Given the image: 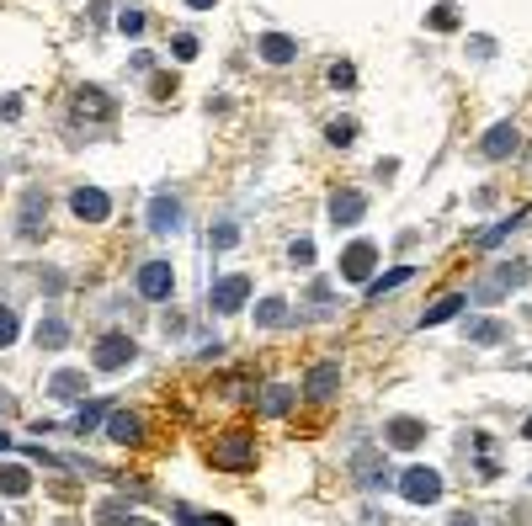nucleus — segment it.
I'll list each match as a JSON object with an SVG mask.
<instances>
[{
	"mask_svg": "<svg viewBox=\"0 0 532 526\" xmlns=\"http://www.w3.org/2000/svg\"><path fill=\"white\" fill-rule=\"evenodd\" d=\"M522 436H528V442H532V415H528V420H522Z\"/></svg>",
	"mask_w": 532,
	"mask_h": 526,
	"instance_id": "79ce46f5",
	"label": "nucleus"
},
{
	"mask_svg": "<svg viewBox=\"0 0 532 526\" xmlns=\"http://www.w3.org/2000/svg\"><path fill=\"white\" fill-rule=\"evenodd\" d=\"M187 5H192V11H208V5H218V0H187Z\"/></svg>",
	"mask_w": 532,
	"mask_h": 526,
	"instance_id": "a19ab883",
	"label": "nucleus"
},
{
	"mask_svg": "<svg viewBox=\"0 0 532 526\" xmlns=\"http://www.w3.org/2000/svg\"><path fill=\"white\" fill-rule=\"evenodd\" d=\"M293 399H298V394H293L288 383H272V389L261 394V415H288V410H293Z\"/></svg>",
	"mask_w": 532,
	"mask_h": 526,
	"instance_id": "393cba45",
	"label": "nucleus"
},
{
	"mask_svg": "<svg viewBox=\"0 0 532 526\" xmlns=\"http://www.w3.org/2000/svg\"><path fill=\"white\" fill-rule=\"evenodd\" d=\"M517 144H522V133H517V122H496V128L485 133V144H480V154H485V160H506V154H517Z\"/></svg>",
	"mask_w": 532,
	"mask_h": 526,
	"instance_id": "9d476101",
	"label": "nucleus"
},
{
	"mask_svg": "<svg viewBox=\"0 0 532 526\" xmlns=\"http://www.w3.org/2000/svg\"><path fill=\"white\" fill-rule=\"evenodd\" d=\"M107 442H117V447L144 442V420H139V415H128V410H112V415H107Z\"/></svg>",
	"mask_w": 532,
	"mask_h": 526,
	"instance_id": "ddd939ff",
	"label": "nucleus"
},
{
	"mask_svg": "<svg viewBox=\"0 0 532 526\" xmlns=\"http://www.w3.org/2000/svg\"><path fill=\"white\" fill-rule=\"evenodd\" d=\"M11 341H16V314H11V309L0 303V351H5Z\"/></svg>",
	"mask_w": 532,
	"mask_h": 526,
	"instance_id": "e433bc0d",
	"label": "nucleus"
},
{
	"mask_svg": "<svg viewBox=\"0 0 532 526\" xmlns=\"http://www.w3.org/2000/svg\"><path fill=\"white\" fill-rule=\"evenodd\" d=\"M155 96H176V80H171V75H155Z\"/></svg>",
	"mask_w": 532,
	"mask_h": 526,
	"instance_id": "ea45409f",
	"label": "nucleus"
},
{
	"mask_svg": "<svg viewBox=\"0 0 532 526\" xmlns=\"http://www.w3.org/2000/svg\"><path fill=\"white\" fill-rule=\"evenodd\" d=\"M101 420H107V410H101V404H80V415H75V431L85 436V431H96Z\"/></svg>",
	"mask_w": 532,
	"mask_h": 526,
	"instance_id": "c756f323",
	"label": "nucleus"
},
{
	"mask_svg": "<svg viewBox=\"0 0 532 526\" xmlns=\"http://www.w3.org/2000/svg\"><path fill=\"white\" fill-rule=\"evenodd\" d=\"M426 21H432L437 32H453V27H458V5H448V0H442V5H437V11H432Z\"/></svg>",
	"mask_w": 532,
	"mask_h": 526,
	"instance_id": "473e14b6",
	"label": "nucleus"
},
{
	"mask_svg": "<svg viewBox=\"0 0 532 526\" xmlns=\"http://www.w3.org/2000/svg\"><path fill=\"white\" fill-rule=\"evenodd\" d=\"M362 213H368V197H362V192H336V197H330V224H336V229H341V224H357Z\"/></svg>",
	"mask_w": 532,
	"mask_h": 526,
	"instance_id": "2eb2a0df",
	"label": "nucleus"
},
{
	"mask_svg": "<svg viewBox=\"0 0 532 526\" xmlns=\"http://www.w3.org/2000/svg\"><path fill=\"white\" fill-rule=\"evenodd\" d=\"M149 229H155V234H176V229H181V202H176L171 192H160V197L149 202Z\"/></svg>",
	"mask_w": 532,
	"mask_h": 526,
	"instance_id": "f8f14e48",
	"label": "nucleus"
},
{
	"mask_svg": "<svg viewBox=\"0 0 532 526\" xmlns=\"http://www.w3.org/2000/svg\"><path fill=\"white\" fill-rule=\"evenodd\" d=\"M282 319H288V303H282V298H266V303L256 309V325H282Z\"/></svg>",
	"mask_w": 532,
	"mask_h": 526,
	"instance_id": "c85d7f7f",
	"label": "nucleus"
},
{
	"mask_svg": "<svg viewBox=\"0 0 532 526\" xmlns=\"http://www.w3.org/2000/svg\"><path fill=\"white\" fill-rule=\"evenodd\" d=\"M373 266H378V245L373 239H352L346 250H341V277L346 282H373Z\"/></svg>",
	"mask_w": 532,
	"mask_h": 526,
	"instance_id": "20e7f679",
	"label": "nucleus"
},
{
	"mask_svg": "<svg viewBox=\"0 0 532 526\" xmlns=\"http://www.w3.org/2000/svg\"><path fill=\"white\" fill-rule=\"evenodd\" d=\"M0 522H5V516H0Z\"/></svg>",
	"mask_w": 532,
	"mask_h": 526,
	"instance_id": "de8ad7c7",
	"label": "nucleus"
},
{
	"mask_svg": "<svg viewBox=\"0 0 532 526\" xmlns=\"http://www.w3.org/2000/svg\"><path fill=\"white\" fill-rule=\"evenodd\" d=\"M336 389H341V367H336V362L309 367V378H304V394H309V399H330Z\"/></svg>",
	"mask_w": 532,
	"mask_h": 526,
	"instance_id": "4468645a",
	"label": "nucleus"
},
{
	"mask_svg": "<svg viewBox=\"0 0 532 526\" xmlns=\"http://www.w3.org/2000/svg\"><path fill=\"white\" fill-rule=\"evenodd\" d=\"M43 213H48V202H43L37 192H27V202H21V239H37V234H43Z\"/></svg>",
	"mask_w": 532,
	"mask_h": 526,
	"instance_id": "aec40b11",
	"label": "nucleus"
},
{
	"mask_svg": "<svg viewBox=\"0 0 532 526\" xmlns=\"http://www.w3.org/2000/svg\"><path fill=\"white\" fill-rule=\"evenodd\" d=\"M352 468H357V484H362V490H378V484H389V468L378 463V452H373V447H362V452L352 458Z\"/></svg>",
	"mask_w": 532,
	"mask_h": 526,
	"instance_id": "dca6fc26",
	"label": "nucleus"
},
{
	"mask_svg": "<svg viewBox=\"0 0 532 526\" xmlns=\"http://www.w3.org/2000/svg\"><path fill=\"white\" fill-rule=\"evenodd\" d=\"M133 357H139L133 335L112 330V335H101V341H96V357H91V362H96V373H123V367H128Z\"/></svg>",
	"mask_w": 532,
	"mask_h": 526,
	"instance_id": "f03ea898",
	"label": "nucleus"
},
{
	"mask_svg": "<svg viewBox=\"0 0 532 526\" xmlns=\"http://www.w3.org/2000/svg\"><path fill=\"white\" fill-rule=\"evenodd\" d=\"M128 526H155V522H144V516H128Z\"/></svg>",
	"mask_w": 532,
	"mask_h": 526,
	"instance_id": "37998d69",
	"label": "nucleus"
},
{
	"mask_svg": "<svg viewBox=\"0 0 532 526\" xmlns=\"http://www.w3.org/2000/svg\"><path fill=\"white\" fill-rule=\"evenodd\" d=\"M69 213H75L80 224H107L112 197H107V192H96V186H75V192H69Z\"/></svg>",
	"mask_w": 532,
	"mask_h": 526,
	"instance_id": "0eeeda50",
	"label": "nucleus"
},
{
	"mask_svg": "<svg viewBox=\"0 0 532 526\" xmlns=\"http://www.w3.org/2000/svg\"><path fill=\"white\" fill-rule=\"evenodd\" d=\"M458 309H469V298H458V293H448V298H437L426 314H421V330H432V325H448Z\"/></svg>",
	"mask_w": 532,
	"mask_h": 526,
	"instance_id": "4be33fe9",
	"label": "nucleus"
},
{
	"mask_svg": "<svg viewBox=\"0 0 532 526\" xmlns=\"http://www.w3.org/2000/svg\"><path fill=\"white\" fill-rule=\"evenodd\" d=\"M117 32H123V37H139V32H144V11H139V5H128V11L117 16Z\"/></svg>",
	"mask_w": 532,
	"mask_h": 526,
	"instance_id": "2f4dec72",
	"label": "nucleus"
},
{
	"mask_svg": "<svg viewBox=\"0 0 532 526\" xmlns=\"http://www.w3.org/2000/svg\"><path fill=\"white\" fill-rule=\"evenodd\" d=\"M96 522H101V526H128V511H123V500H107V506H96Z\"/></svg>",
	"mask_w": 532,
	"mask_h": 526,
	"instance_id": "7c9ffc66",
	"label": "nucleus"
},
{
	"mask_svg": "<svg viewBox=\"0 0 532 526\" xmlns=\"http://www.w3.org/2000/svg\"><path fill=\"white\" fill-rule=\"evenodd\" d=\"M32 341H37V351H59V346L69 341V325H64L59 314H48V319H37V330H32Z\"/></svg>",
	"mask_w": 532,
	"mask_h": 526,
	"instance_id": "a211bd4d",
	"label": "nucleus"
},
{
	"mask_svg": "<svg viewBox=\"0 0 532 526\" xmlns=\"http://www.w3.org/2000/svg\"><path fill=\"white\" fill-rule=\"evenodd\" d=\"M522 218H528V213H512V218H501V224H490V229L480 234V245H485V250H490V245H501V239H506V234H512V229L522 224Z\"/></svg>",
	"mask_w": 532,
	"mask_h": 526,
	"instance_id": "bb28decb",
	"label": "nucleus"
},
{
	"mask_svg": "<svg viewBox=\"0 0 532 526\" xmlns=\"http://www.w3.org/2000/svg\"><path fill=\"white\" fill-rule=\"evenodd\" d=\"M410 277H416V266H394V271H384V277H373V282H368V303H378L384 293H394V287H405Z\"/></svg>",
	"mask_w": 532,
	"mask_h": 526,
	"instance_id": "412c9836",
	"label": "nucleus"
},
{
	"mask_svg": "<svg viewBox=\"0 0 532 526\" xmlns=\"http://www.w3.org/2000/svg\"><path fill=\"white\" fill-rule=\"evenodd\" d=\"M213 468H256V436L250 431H229L218 447H213Z\"/></svg>",
	"mask_w": 532,
	"mask_h": 526,
	"instance_id": "7ed1b4c3",
	"label": "nucleus"
},
{
	"mask_svg": "<svg viewBox=\"0 0 532 526\" xmlns=\"http://www.w3.org/2000/svg\"><path fill=\"white\" fill-rule=\"evenodd\" d=\"M506 335H512V330H506L501 319H469V341H474V346H501Z\"/></svg>",
	"mask_w": 532,
	"mask_h": 526,
	"instance_id": "5701e85b",
	"label": "nucleus"
},
{
	"mask_svg": "<svg viewBox=\"0 0 532 526\" xmlns=\"http://www.w3.org/2000/svg\"><path fill=\"white\" fill-rule=\"evenodd\" d=\"M384 442H389V447H400V452H416V447L426 442V426H421V420H410V415H394V420L384 426Z\"/></svg>",
	"mask_w": 532,
	"mask_h": 526,
	"instance_id": "1a4fd4ad",
	"label": "nucleus"
},
{
	"mask_svg": "<svg viewBox=\"0 0 532 526\" xmlns=\"http://www.w3.org/2000/svg\"><path fill=\"white\" fill-rule=\"evenodd\" d=\"M256 53H261L266 64H293V59H298V43L282 37V32H266V37L256 43Z\"/></svg>",
	"mask_w": 532,
	"mask_h": 526,
	"instance_id": "f3484780",
	"label": "nucleus"
},
{
	"mask_svg": "<svg viewBox=\"0 0 532 526\" xmlns=\"http://www.w3.org/2000/svg\"><path fill=\"white\" fill-rule=\"evenodd\" d=\"M528 282V261H506V266H496L480 287H474V303H496L501 293H512V287H522Z\"/></svg>",
	"mask_w": 532,
	"mask_h": 526,
	"instance_id": "39448f33",
	"label": "nucleus"
},
{
	"mask_svg": "<svg viewBox=\"0 0 532 526\" xmlns=\"http://www.w3.org/2000/svg\"><path fill=\"white\" fill-rule=\"evenodd\" d=\"M325 138H330L336 149H352V144H357V122H352V117H336V122L325 128Z\"/></svg>",
	"mask_w": 532,
	"mask_h": 526,
	"instance_id": "a878e982",
	"label": "nucleus"
},
{
	"mask_svg": "<svg viewBox=\"0 0 532 526\" xmlns=\"http://www.w3.org/2000/svg\"><path fill=\"white\" fill-rule=\"evenodd\" d=\"M453 526H474V522H469V516H453Z\"/></svg>",
	"mask_w": 532,
	"mask_h": 526,
	"instance_id": "c03bdc74",
	"label": "nucleus"
},
{
	"mask_svg": "<svg viewBox=\"0 0 532 526\" xmlns=\"http://www.w3.org/2000/svg\"><path fill=\"white\" fill-rule=\"evenodd\" d=\"M176 526H229L224 516H202V511H192V506H176Z\"/></svg>",
	"mask_w": 532,
	"mask_h": 526,
	"instance_id": "cd10ccee",
	"label": "nucleus"
},
{
	"mask_svg": "<svg viewBox=\"0 0 532 526\" xmlns=\"http://www.w3.org/2000/svg\"><path fill=\"white\" fill-rule=\"evenodd\" d=\"M171 53H176L181 64H187V59H197V37H192V32H176V37H171Z\"/></svg>",
	"mask_w": 532,
	"mask_h": 526,
	"instance_id": "f704fd0d",
	"label": "nucleus"
},
{
	"mask_svg": "<svg viewBox=\"0 0 532 526\" xmlns=\"http://www.w3.org/2000/svg\"><path fill=\"white\" fill-rule=\"evenodd\" d=\"M469 48H474V59H490V53H496V43H490V37H474Z\"/></svg>",
	"mask_w": 532,
	"mask_h": 526,
	"instance_id": "58836bf2",
	"label": "nucleus"
},
{
	"mask_svg": "<svg viewBox=\"0 0 532 526\" xmlns=\"http://www.w3.org/2000/svg\"><path fill=\"white\" fill-rule=\"evenodd\" d=\"M394 484H400V495H405L410 506H437V500H442V474H437V468H405Z\"/></svg>",
	"mask_w": 532,
	"mask_h": 526,
	"instance_id": "f257e3e1",
	"label": "nucleus"
},
{
	"mask_svg": "<svg viewBox=\"0 0 532 526\" xmlns=\"http://www.w3.org/2000/svg\"><path fill=\"white\" fill-rule=\"evenodd\" d=\"M330 85H336V90L357 85V69H352V64H330Z\"/></svg>",
	"mask_w": 532,
	"mask_h": 526,
	"instance_id": "c9c22d12",
	"label": "nucleus"
},
{
	"mask_svg": "<svg viewBox=\"0 0 532 526\" xmlns=\"http://www.w3.org/2000/svg\"><path fill=\"white\" fill-rule=\"evenodd\" d=\"M5 447H11V436H5V431H0V452H5Z\"/></svg>",
	"mask_w": 532,
	"mask_h": 526,
	"instance_id": "a18cd8bd",
	"label": "nucleus"
},
{
	"mask_svg": "<svg viewBox=\"0 0 532 526\" xmlns=\"http://www.w3.org/2000/svg\"><path fill=\"white\" fill-rule=\"evenodd\" d=\"M59 526H69V522H59Z\"/></svg>",
	"mask_w": 532,
	"mask_h": 526,
	"instance_id": "49530a36",
	"label": "nucleus"
},
{
	"mask_svg": "<svg viewBox=\"0 0 532 526\" xmlns=\"http://www.w3.org/2000/svg\"><path fill=\"white\" fill-rule=\"evenodd\" d=\"M171 287H176V271H171L165 261H144V266H139V293H144L149 303L171 298Z\"/></svg>",
	"mask_w": 532,
	"mask_h": 526,
	"instance_id": "6e6552de",
	"label": "nucleus"
},
{
	"mask_svg": "<svg viewBox=\"0 0 532 526\" xmlns=\"http://www.w3.org/2000/svg\"><path fill=\"white\" fill-rule=\"evenodd\" d=\"M48 394H53V399H85V373H75V367L53 373V378H48Z\"/></svg>",
	"mask_w": 532,
	"mask_h": 526,
	"instance_id": "6ab92c4d",
	"label": "nucleus"
},
{
	"mask_svg": "<svg viewBox=\"0 0 532 526\" xmlns=\"http://www.w3.org/2000/svg\"><path fill=\"white\" fill-rule=\"evenodd\" d=\"M75 117L85 122V117H96V122H112V101H107V90H96V85H80L75 90Z\"/></svg>",
	"mask_w": 532,
	"mask_h": 526,
	"instance_id": "9b49d317",
	"label": "nucleus"
},
{
	"mask_svg": "<svg viewBox=\"0 0 532 526\" xmlns=\"http://www.w3.org/2000/svg\"><path fill=\"white\" fill-rule=\"evenodd\" d=\"M288 255H293V266H309V261H314V239H293Z\"/></svg>",
	"mask_w": 532,
	"mask_h": 526,
	"instance_id": "4c0bfd02",
	"label": "nucleus"
},
{
	"mask_svg": "<svg viewBox=\"0 0 532 526\" xmlns=\"http://www.w3.org/2000/svg\"><path fill=\"white\" fill-rule=\"evenodd\" d=\"M250 303V277H224V282H213V293H208V309L213 314H240Z\"/></svg>",
	"mask_w": 532,
	"mask_h": 526,
	"instance_id": "423d86ee",
	"label": "nucleus"
},
{
	"mask_svg": "<svg viewBox=\"0 0 532 526\" xmlns=\"http://www.w3.org/2000/svg\"><path fill=\"white\" fill-rule=\"evenodd\" d=\"M27 490H32V468L0 463V495H27Z\"/></svg>",
	"mask_w": 532,
	"mask_h": 526,
	"instance_id": "b1692460",
	"label": "nucleus"
},
{
	"mask_svg": "<svg viewBox=\"0 0 532 526\" xmlns=\"http://www.w3.org/2000/svg\"><path fill=\"white\" fill-rule=\"evenodd\" d=\"M208 245H213V250H234V245H240V229H234V224H218V229L208 234Z\"/></svg>",
	"mask_w": 532,
	"mask_h": 526,
	"instance_id": "72a5a7b5",
	"label": "nucleus"
}]
</instances>
